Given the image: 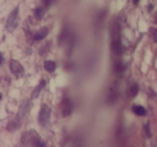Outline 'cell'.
Instances as JSON below:
<instances>
[{"mask_svg": "<svg viewBox=\"0 0 157 147\" xmlns=\"http://www.w3.org/2000/svg\"><path fill=\"white\" fill-rule=\"evenodd\" d=\"M72 112V104L70 102L69 99H65L63 101V104H61V113H63V116L67 117L71 114Z\"/></svg>", "mask_w": 157, "mask_h": 147, "instance_id": "obj_5", "label": "cell"}, {"mask_svg": "<svg viewBox=\"0 0 157 147\" xmlns=\"http://www.w3.org/2000/svg\"><path fill=\"white\" fill-rule=\"evenodd\" d=\"M132 110H133V113H135L136 115H138V116H144V115H145V113H146L145 108H144L143 106H141V105L133 106Z\"/></svg>", "mask_w": 157, "mask_h": 147, "instance_id": "obj_9", "label": "cell"}, {"mask_svg": "<svg viewBox=\"0 0 157 147\" xmlns=\"http://www.w3.org/2000/svg\"><path fill=\"white\" fill-rule=\"evenodd\" d=\"M147 9H148V10H152V9H153V6H150V7H148Z\"/></svg>", "mask_w": 157, "mask_h": 147, "instance_id": "obj_18", "label": "cell"}, {"mask_svg": "<svg viewBox=\"0 0 157 147\" xmlns=\"http://www.w3.org/2000/svg\"><path fill=\"white\" fill-rule=\"evenodd\" d=\"M10 70H11L12 73L15 76H17V77L23 75V73H24V68H23V66L16 60L10 61Z\"/></svg>", "mask_w": 157, "mask_h": 147, "instance_id": "obj_3", "label": "cell"}, {"mask_svg": "<svg viewBox=\"0 0 157 147\" xmlns=\"http://www.w3.org/2000/svg\"><path fill=\"white\" fill-rule=\"evenodd\" d=\"M50 116H51V110L48 105L43 104L41 106V110H40L39 114V123L42 127H45L48 125V121H50Z\"/></svg>", "mask_w": 157, "mask_h": 147, "instance_id": "obj_1", "label": "cell"}, {"mask_svg": "<svg viewBox=\"0 0 157 147\" xmlns=\"http://www.w3.org/2000/svg\"><path fill=\"white\" fill-rule=\"evenodd\" d=\"M48 35V29L46 28V27H43V28H41L39 31H37V33L35 35L33 39L37 40V41H40V40H43Z\"/></svg>", "mask_w": 157, "mask_h": 147, "instance_id": "obj_6", "label": "cell"}, {"mask_svg": "<svg viewBox=\"0 0 157 147\" xmlns=\"http://www.w3.org/2000/svg\"><path fill=\"white\" fill-rule=\"evenodd\" d=\"M17 14H18V8H15L13 11L10 13L9 17L7 21V30L9 32L13 31L17 26Z\"/></svg>", "mask_w": 157, "mask_h": 147, "instance_id": "obj_2", "label": "cell"}, {"mask_svg": "<svg viewBox=\"0 0 157 147\" xmlns=\"http://www.w3.org/2000/svg\"><path fill=\"white\" fill-rule=\"evenodd\" d=\"M138 85H133L132 87L130 88V96L131 97H136L137 96V93H138Z\"/></svg>", "mask_w": 157, "mask_h": 147, "instance_id": "obj_11", "label": "cell"}, {"mask_svg": "<svg viewBox=\"0 0 157 147\" xmlns=\"http://www.w3.org/2000/svg\"><path fill=\"white\" fill-rule=\"evenodd\" d=\"M144 132H145V134H146V136H147V138H152V133H151L150 126H148V125L144 126Z\"/></svg>", "mask_w": 157, "mask_h": 147, "instance_id": "obj_12", "label": "cell"}, {"mask_svg": "<svg viewBox=\"0 0 157 147\" xmlns=\"http://www.w3.org/2000/svg\"><path fill=\"white\" fill-rule=\"evenodd\" d=\"M2 62V56H1V55H0V63Z\"/></svg>", "mask_w": 157, "mask_h": 147, "instance_id": "obj_17", "label": "cell"}, {"mask_svg": "<svg viewBox=\"0 0 157 147\" xmlns=\"http://www.w3.org/2000/svg\"><path fill=\"white\" fill-rule=\"evenodd\" d=\"M29 110V101L28 100H24V101L21 103L20 108H18V113H17V119H23L26 116L27 112Z\"/></svg>", "mask_w": 157, "mask_h": 147, "instance_id": "obj_4", "label": "cell"}, {"mask_svg": "<svg viewBox=\"0 0 157 147\" xmlns=\"http://www.w3.org/2000/svg\"><path fill=\"white\" fill-rule=\"evenodd\" d=\"M44 69L48 72H50V73H52V72H54L55 69H56V63H55L54 61L46 60L45 62H44Z\"/></svg>", "mask_w": 157, "mask_h": 147, "instance_id": "obj_7", "label": "cell"}, {"mask_svg": "<svg viewBox=\"0 0 157 147\" xmlns=\"http://www.w3.org/2000/svg\"><path fill=\"white\" fill-rule=\"evenodd\" d=\"M37 147H45V144H44V143H42V142H39V143H38V145H37Z\"/></svg>", "mask_w": 157, "mask_h": 147, "instance_id": "obj_15", "label": "cell"}, {"mask_svg": "<svg viewBox=\"0 0 157 147\" xmlns=\"http://www.w3.org/2000/svg\"><path fill=\"white\" fill-rule=\"evenodd\" d=\"M0 99H1V93H0Z\"/></svg>", "mask_w": 157, "mask_h": 147, "instance_id": "obj_19", "label": "cell"}, {"mask_svg": "<svg viewBox=\"0 0 157 147\" xmlns=\"http://www.w3.org/2000/svg\"><path fill=\"white\" fill-rule=\"evenodd\" d=\"M115 70H116V71H117V72L123 71V70H124V66H123L121 62L116 63V66H115Z\"/></svg>", "mask_w": 157, "mask_h": 147, "instance_id": "obj_13", "label": "cell"}, {"mask_svg": "<svg viewBox=\"0 0 157 147\" xmlns=\"http://www.w3.org/2000/svg\"><path fill=\"white\" fill-rule=\"evenodd\" d=\"M139 1H140V0H133V5H136V6H137L138 3H139Z\"/></svg>", "mask_w": 157, "mask_h": 147, "instance_id": "obj_16", "label": "cell"}, {"mask_svg": "<svg viewBox=\"0 0 157 147\" xmlns=\"http://www.w3.org/2000/svg\"><path fill=\"white\" fill-rule=\"evenodd\" d=\"M43 2H44V5H45V6H50L51 3L53 2V0H43Z\"/></svg>", "mask_w": 157, "mask_h": 147, "instance_id": "obj_14", "label": "cell"}, {"mask_svg": "<svg viewBox=\"0 0 157 147\" xmlns=\"http://www.w3.org/2000/svg\"><path fill=\"white\" fill-rule=\"evenodd\" d=\"M43 14H44V12L41 8H38V9L35 10V16L37 20H41V18L43 17Z\"/></svg>", "mask_w": 157, "mask_h": 147, "instance_id": "obj_10", "label": "cell"}, {"mask_svg": "<svg viewBox=\"0 0 157 147\" xmlns=\"http://www.w3.org/2000/svg\"><path fill=\"white\" fill-rule=\"evenodd\" d=\"M44 85H45V81H43L42 80L41 82H40V84L38 85L37 87H36V89L33 90V99H36V98L39 96V93H40V91L43 89V87H44Z\"/></svg>", "mask_w": 157, "mask_h": 147, "instance_id": "obj_8", "label": "cell"}]
</instances>
